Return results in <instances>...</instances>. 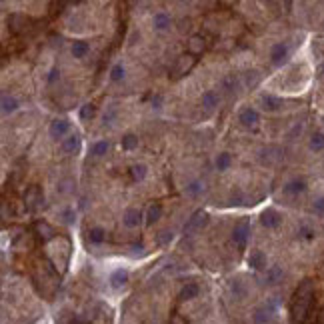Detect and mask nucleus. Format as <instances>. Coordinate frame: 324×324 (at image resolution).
<instances>
[{
	"instance_id": "c03bdc74",
	"label": "nucleus",
	"mask_w": 324,
	"mask_h": 324,
	"mask_svg": "<svg viewBox=\"0 0 324 324\" xmlns=\"http://www.w3.org/2000/svg\"><path fill=\"white\" fill-rule=\"evenodd\" d=\"M168 324H188V322H186V318L182 314H172Z\"/></svg>"
},
{
	"instance_id": "c85d7f7f",
	"label": "nucleus",
	"mask_w": 324,
	"mask_h": 324,
	"mask_svg": "<svg viewBox=\"0 0 324 324\" xmlns=\"http://www.w3.org/2000/svg\"><path fill=\"white\" fill-rule=\"evenodd\" d=\"M108 148H110L108 140H98V142H94L92 146H90V156L100 158V156H104V154L108 152Z\"/></svg>"
},
{
	"instance_id": "b1692460",
	"label": "nucleus",
	"mask_w": 324,
	"mask_h": 324,
	"mask_svg": "<svg viewBox=\"0 0 324 324\" xmlns=\"http://www.w3.org/2000/svg\"><path fill=\"white\" fill-rule=\"evenodd\" d=\"M198 294H200V286L196 282H188L180 290V300H192V298H196Z\"/></svg>"
},
{
	"instance_id": "ea45409f",
	"label": "nucleus",
	"mask_w": 324,
	"mask_h": 324,
	"mask_svg": "<svg viewBox=\"0 0 324 324\" xmlns=\"http://www.w3.org/2000/svg\"><path fill=\"white\" fill-rule=\"evenodd\" d=\"M312 212L318 214V216H324V196L316 198L314 204H312Z\"/></svg>"
},
{
	"instance_id": "a18cd8bd",
	"label": "nucleus",
	"mask_w": 324,
	"mask_h": 324,
	"mask_svg": "<svg viewBox=\"0 0 324 324\" xmlns=\"http://www.w3.org/2000/svg\"><path fill=\"white\" fill-rule=\"evenodd\" d=\"M64 216V222H66V224H72L76 218H74V212H72V210H66V212H64L62 214Z\"/></svg>"
},
{
	"instance_id": "f8f14e48",
	"label": "nucleus",
	"mask_w": 324,
	"mask_h": 324,
	"mask_svg": "<svg viewBox=\"0 0 324 324\" xmlns=\"http://www.w3.org/2000/svg\"><path fill=\"white\" fill-rule=\"evenodd\" d=\"M282 192L286 194V196H298V194H304L306 192V180L304 178H294V180L284 184Z\"/></svg>"
},
{
	"instance_id": "f704fd0d",
	"label": "nucleus",
	"mask_w": 324,
	"mask_h": 324,
	"mask_svg": "<svg viewBox=\"0 0 324 324\" xmlns=\"http://www.w3.org/2000/svg\"><path fill=\"white\" fill-rule=\"evenodd\" d=\"M124 74H126V70H124L122 64H114L112 70H110V80L112 82H120V80H124Z\"/></svg>"
},
{
	"instance_id": "72a5a7b5",
	"label": "nucleus",
	"mask_w": 324,
	"mask_h": 324,
	"mask_svg": "<svg viewBox=\"0 0 324 324\" xmlns=\"http://www.w3.org/2000/svg\"><path fill=\"white\" fill-rule=\"evenodd\" d=\"M144 176H146V166H144V164H132L130 166V178L134 182L144 180Z\"/></svg>"
},
{
	"instance_id": "4468645a",
	"label": "nucleus",
	"mask_w": 324,
	"mask_h": 324,
	"mask_svg": "<svg viewBox=\"0 0 324 324\" xmlns=\"http://www.w3.org/2000/svg\"><path fill=\"white\" fill-rule=\"evenodd\" d=\"M288 58V44L286 42H278L272 46L270 50V62L272 64H282Z\"/></svg>"
},
{
	"instance_id": "dca6fc26",
	"label": "nucleus",
	"mask_w": 324,
	"mask_h": 324,
	"mask_svg": "<svg viewBox=\"0 0 324 324\" xmlns=\"http://www.w3.org/2000/svg\"><path fill=\"white\" fill-rule=\"evenodd\" d=\"M204 50H206V40H204L200 34L190 36V40H188V54L198 56V54H202Z\"/></svg>"
},
{
	"instance_id": "f257e3e1",
	"label": "nucleus",
	"mask_w": 324,
	"mask_h": 324,
	"mask_svg": "<svg viewBox=\"0 0 324 324\" xmlns=\"http://www.w3.org/2000/svg\"><path fill=\"white\" fill-rule=\"evenodd\" d=\"M312 302H314V282L306 278L298 284L294 298H292V306H290V318H292V324H304L306 320H308Z\"/></svg>"
},
{
	"instance_id": "6ab92c4d",
	"label": "nucleus",
	"mask_w": 324,
	"mask_h": 324,
	"mask_svg": "<svg viewBox=\"0 0 324 324\" xmlns=\"http://www.w3.org/2000/svg\"><path fill=\"white\" fill-rule=\"evenodd\" d=\"M170 24H172V20H170V16H168L164 10H160V12L154 14V18H152L154 30H160V32H162V30H168Z\"/></svg>"
},
{
	"instance_id": "f03ea898",
	"label": "nucleus",
	"mask_w": 324,
	"mask_h": 324,
	"mask_svg": "<svg viewBox=\"0 0 324 324\" xmlns=\"http://www.w3.org/2000/svg\"><path fill=\"white\" fill-rule=\"evenodd\" d=\"M248 236H250V222H248V218H242L234 224V228H232V242L238 246V250L246 248Z\"/></svg>"
},
{
	"instance_id": "9b49d317",
	"label": "nucleus",
	"mask_w": 324,
	"mask_h": 324,
	"mask_svg": "<svg viewBox=\"0 0 324 324\" xmlns=\"http://www.w3.org/2000/svg\"><path fill=\"white\" fill-rule=\"evenodd\" d=\"M122 224L126 226V228H138V226L142 224V212L138 208H128L122 214Z\"/></svg>"
},
{
	"instance_id": "a211bd4d",
	"label": "nucleus",
	"mask_w": 324,
	"mask_h": 324,
	"mask_svg": "<svg viewBox=\"0 0 324 324\" xmlns=\"http://www.w3.org/2000/svg\"><path fill=\"white\" fill-rule=\"evenodd\" d=\"M260 104H262V108L266 112H276V110H280L282 100L276 98V96H272V94H262L260 96Z\"/></svg>"
},
{
	"instance_id": "cd10ccee",
	"label": "nucleus",
	"mask_w": 324,
	"mask_h": 324,
	"mask_svg": "<svg viewBox=\"0 0 324 324\" xmlns=\"http://www.w3.org/2000/svg\"><path fill=\"white\" fill-rule=\"evenodd\" d=\"M88 52H90V44H88V42L76 40V42L72 44V56H74V58H84Z\"/></svg>"
},
{
	"instance_id": "c9c22d12",
	"label": "nucleus",
	"mask_w": 324,
	"mask_h": 324,
	"mask_svg": "<svg viewBox=\"0 0 324 324\" xmlns=\"http://www.w3.org/2000/svg\"><path fill=\"white\" fill-rule=\"evenodd\" d=\"M298 238H302V240H312V238H314V228H310L308 224H302L300 228H298Z\"/></svg>"
},
{
	"instance_id": "09e8293b",
	"label": "nucleus",
	"mask_w": 324,
	"mask_h": 324,
	"mask_svg": "<svg viewBox=\"0 0 324 324\" xmlns=\"http://www.w3.org/2000/svg\"><path fill=\"white\" fill-rule=\"evenodd\" d=\"M322 120H324V118H322Z\"/></svg>"
},
{
	"instance_id": "ddd939ff",
	"label": "nucleus",
	"mask_w": 324,
	"mask_h": 324,
	"mask_svg": "<svg viewBox=\"0 0 324 324\" xmlns=\"http://www.w3.org/2000/svg\"><path fill=\"white\" fill-rule=\"evenodd\" d=\"M260 222H262L264 228H278L280 222H282V216L276 212V210L268 208V210H264V212L260 214Z\"/></svg>"
},
{
	"instance_id": "bb28decb",
	"label": "nucleus",
	"mask_w": 324,
	"mask_h": 324,
	"mask_svg": "<svg viewBox=\"0 0 324 324\" xmlns=\"http://www.w3.org/2000/svg\"><path fill=\"white\" fill-rule=\"evenodd\" d=\"M228 290L232 292V296L238 298V300L246 298V286L242 284L240 280H230V282H228Z\"/></svg>"
},
{
	"instance_id": "39448f33",
	"label": "nucleus",
	"mask_w": 324,
	"mask_h": 324,
	"mask_svg": "<svg viewBox=\"0 0 324 324\" xmlns=\"http://www.w3.org/2000/svg\"><path fill=\"white\" fill-rule=\"evenodd\" d=\"M194 64H196V56H192V54L178 56V60L174 64V70H172V78H180V76L188 74L194 68Z\"/></svg>"
},
{
	"instance_id": "412c9836",
	"label": "nucleus",
	"mask_w": 324,
	"mask_h": 324,
	"mask_svg": "<svg viewBox=\"0 0 324 324\" xmlns=\"http://www.w3.org/2000/svg\"><path fill=\"white\" fill-rule=\"evenodd\" d=\"M162 216V204L160 202H152L148 208H146V214H144V218H146V224L152 226L154 222H158Z\"/></svg>"
},
{
	"instance_id": "2f4dec72",
	"label": "nucleus",
	"mask_w": 324,
	"mask_h": 324,
	"mask_svg": "<svg viewBox=\"0 0 324 324\" xmlns=\"http://www.w3.org/2000/svg\"><path fill=\"white\" fill-rule=\"evenodd\" d=\"M120 146H122V150H134V148H138V136L136 134H124L122 140H120Z\"/></svg>"
},
{
	"instance_id": "9d476101",
	"label": "nucleus",
	"mask_w": 324,
	"mask_h": 324,
	"mask_svg": "<svg viewBox=\"0 0 324 324\" xmlns=\"http://www.w3.org/2000/svg\"><path fill=\"white\" fill-rule=\"evenodd\" d=\"M68 130H70V122L66 120V118H56V120H52L50 122V128H48V132H50V136L52 138H64L68 134Z\"/></svg>"
},
{
	"instance_id": "a878e982",
	"label": "nucleus",
	"mask_w": 324,
	"mask_h": 324,
	"mask_svg": "<svg viewBox=\"0 0 324 324\" xmlns=\"http://www.w3.org/2000/svg\"><path fill=\"white\" fill-rule=\"evenodd\" d=\"M0 106H2L4 114H12V112L18 110V100L10 94H2V100H0Z\"/></svg>"
},
{
	"instance_id": "a19ab883",
	"label": "nucleus",
	"mask_w": 324,
	"mask_h": 324,
	"mask_svg": "<svg viewBox=\"0 0 324 324\" xmlns=\"http://www.w3.org/2000/svg\"><path fill=\"white\" fill-rule=\"evenodd\" d=\"M172 238H174L172 230H162L158 234V244H168V242H172Z\"/></svg>"
},
{
	"instance_id": "7ed1b4c3",
	"label": "nucleus",
	"mask_w": 324,
	"mask_h": 324,
	"mask_svg": "<svg viewBox=\"0 0 324 324\" xmlns=\"http://www.w3.org/2000/svg\"><path fill=\"white\" fill-rule=\"evenodd\" d=\"M206 224H208V214L204 210H196V212L188 218V222L184 224V234L194 236L196 232H202V228H206Z\"/></svg>"
},
{
	"instance_id": "6e6552de",
	"label": "nucleus",
	"mask_w": 324,
	"mask_h": 324,
	"mask_svg": "<svg viewBox=\"0 0 324 324\" xmlns=\"http://www.w3.org/2000/svg\"><path fill=\"white\" fill-rule=\"evenodd\" d=\"M238 120H240V124L244 126V128H256V126H258V122H260V114L256 112V108L246 106L244 110L240 112Z\"/></svg>"
},
{
	"instance_id": "aec40b11",
	"label": "nucleus",
	"mask_w": 324,
	"mask_h": 324,
	"mask_svg": "<svg viewBox=\"0 0 324 324\" xmlns=\"http://www.w3.org/2000/svg\"><path fill=\"white\" fill-rule=\"evenodd\" d=\"M206 192V182L204 180H192V182H188L186 184V194L190 198H198V196H202V194Z\"/></svg>"
},
{
	"instance_id": "0eeeda50",
	"label": "nucleus",
	"mask_w": 324,
	"mask_h": 324,
	"mask_svg": "<svg viewBox=\"0 0 324 324\" xmlns=\"http://www.w3.org/2000/svg\"><path fill=\"white\" fill-rule=\"evenodd\" d=\"M34 234L42 242H50L56 236V230H54V226L48 224L46 220H38V222H34Z\"/></svg>"
},
{
	"instance_id": "4c0bfd02",
	"label": "nucleus",
	"mask_w": 324,
	"mask_h": 324,
	"mask_svg": "<svg viewBox=\"0 0 324 324\" xmlns=\"http://www.w3.org/2000/svg\"><path fill=\"white\" fill-rule=\"evenodd\" d=\"M236 78L232 76V74H228V76H224L222 78V86H224V90H228V92H234V88H236Z\"/></svg>"
},
{
	"instance_id": "e433bc0d",
	"label": "nucleus",
	"mask_w": 324,
	"mask_h": 324,
	"mask_svg": "<svg viewBox=\"0 0 324 324\" xmlns=\"http://www.w3.org/2000/svg\"><path fill=\"white\" fill-rule=\"evenodd\" d=\"M94 112H96L94 104H84L82 108H80V118H82V120H90L94 116Z\"/></svg>"
},
{
	"instance_id": "37998d69",
	"label": "nucleus",
	"mask_w": 324,
	"mask_h": 324,
	"mask_svg": "<svg viewBox=\"0 0 324 324\" xmlns=\"http://www.w3.org/2000/svg\"><path fill=\"white\" fill-rule=\"evenodd\" d=\"M56 80H60V70H58V68H52L50 74H48V84H54Z\"/></svg>"
},
{
	"instance_id": "423d86ee",
	"label": "nucleus",
	"mask_w": 324,
	"mask_h": 324,
	"mask_svg": "<svg viewBox=\"0 0 324 324\" xmlns=\"http://www.w3.org/2000/svg\"><path fill=\"white\" fill-rule=\"evenodd\" d=\"M24 204H26V208H30V210H36V208H40L42 204H44V196H42V192H40V188L34 184V186H30L26 192H24Z\"/></svg>"
},
{
	"instance_id": "5701e85b",
	"label": "nucleus",
	"mask_w": 324,
	"mask_h": 324,
	"mask_svg": "<svg viewBox=\"0 0 324 324\" xmlns=\"http://www.w3.org/2000/svg\"><path fill=\"white\" fill-rule=\"evenodd\" d=\"M200 104H202L204 110L216 108V106H218V94H216L214 90H206V92L202 94V98H200Z\"/></svg>"
},
{
	"instance_id": "79ce46f5",
	"label": "nucleus",
	"mask_w": 324,
	"mask_h": 324,
	"mask_svg": "<svg viewBox=\"0 0 324 324\" xmlns=\"http://www.w3.org/2000/svg\"><path fill=\"white\" fill-rule=\"evenodd\" d=\"M244 82H246V86H256V82H258V74L256 72H246V76H244Z\"/></svg>"
},
{
	"instance_id": "c756f323",
	"label": "nucleus",
	"mask_w": 324,
	"mask_h": 324,
	"mask_svg": "<svg viewBox=\"0 0 324 324\" xmlns=\"http://www.w3.org/2000/svg\"><path fill=\"white\" fill-rule=\"evenodd\" d=\"M214 164H216V170H220V172L228 170L230 164H232V156H230L228 152H220V154L216 156V160H214Z\"/></svg>"
},
{
	"instance_id": "393cba45",
	"label": "nucleus",
	"mask_w": 324,
	"mask_h": 324,
	"mask_svg": "<svg viewBox=\"0 0 324 324\" xmlns=\"http://www.w3.org/2000/svg\"><path fill=\"white\" fill-rule=\"evenodd\" d=\"M78 146H80V136L78 134H70V136H66L62 140V150L66 154H74L78 150Z\"/></svg>"
},
{
	"instance_id": "7c9ffc66",
	"label": "nucleus",
	"mask_w": 324,
	"mask_h": 324,
	"mask_svg": "<svg viewBox=\"0 0 324 324\" xmlns=\"http://www.w3.org/2000/svg\"><path fill=\"white\" fill-rule=\"evenodd\" d=\"M88 238H90L92 244H100V242L106 240V232H104V228H100V226H94V228L88 230Z\"/></svg>"
},
{
	"instance_id": "4be33fe9",
	"label": "nucleus",
	"mask_w": 324,
	"mask_h": 324,
	"mask_svg": "<svg viewBox=\"0 0 324 324\" xmlns=\"http://www.w3.org/2000/svg\"><path fill=\"white\" fill-rule=\"evenodd\" d=\"M128 278H130V276H128V270L118 268V270L112 272V276H110V286H112V288H122V286H126Z\"/></svg>"
},
{
	"instance_id": "2eb2a0df",
	"label": "nucleus",
	"mask_w": 324,
	"mask_h": 324,
	"mask_svg": "<svg viewBox=\"0 0 324 324\" xmlns=\"http://www.w3.org/2000/svg\"><path fill=\"white\" fill-rule=\"evenodd\" d=\"M248 266L252 270H264L266 268V254L262 250H252L248 254Z\"/></svg>"
},
{
	"instance_id": "f3484780",
	"label": "nucleus",
	"mask_w": 324,
	"mask_h": 324,
	"mask_svg": "<svg viewBox=\"0 0 324 324\" xmlns=\"http://www.w3.org/2000/svg\"><path fill=\"white\" fill-rule=\"evenodd\" d=\"M282 278H284V270H282V266H278V264H274V266H270V268L266 270V276H264V282H266V284H270V286H274V284H278V282H282Z\"/></svg>"
},
{
	"instance_id": "58836bf2",
	"label": "nucleus",
	"mask_w": 324,
	"mask_h": 324,
	"mask_svg": "<svg viewBox=\"0 0 324 324\" xmlns=\"http://www.w3.org/2000/svg\"><path fill=\"white\" fill-rule=\"evenodd\" d=\"M230 204H234V206H240V204H244V194H242V190H232V194H230Z\"/></svg>"
},
{
	"instance_id": "20e7f679",
	"label": "nucleus",
	"mask_w": 324,
	"mask_h": 324,
	"mask_svg": "<svg viewBox=\"0 0 324 324\" xmlns=\"http://www.w3.org/2000/svg\"><path fill=\"white\" fill-rule=\"evenodd\" d=\"M274 314H276V304L268 302L264 306H258V308L252 312V322L254 324H272Z\"/></svg>"
},
{
	"instance_id": "473e14b6",
	"label": "nucleus",
	"mask_w": 324,
	"mask_h": 324,
	"mask_svg": "<svg viewBox=\"0 0 324 324\" xmlns=\"http://www.w3.org/2000/svg\"><path fill=\"white\" fill-rule=\"evenodd\" d=\"M308 146H310V150H314V152L324 150V132H314V134L310 136Z\"/></svg>"
},
{
	"instance_id": "49530a36",
	"label": "nucleus",
	"mask_w": 324,
	"mask_h": 324,
	"mask_svg": "<svg viewBox=\"0 0 324 324\" xmlns=\"http://www.w3.org/2000/svg\"><path fill=\"white\" fill-rule=\"evenodd\" d=\"M160 104H162V96H160V94L152 96V106H154V108H160Z\"/></svg>"
},
{
	"instance_id": "de8ad7c7",
	"label": "nucleus",
	"mask_w": 324,
	"mask_h": 324,
	"mask_svg": "<svg viewBox=\"0 0 324 324\" xmlns=\"http://www.w3.org/2000/svg\"><path fill=\"white\" fill-rule=\"evenodd\" d=\"M320 324H324V312L320 314Z\"/></svg>"
},
{
	"instance_id": "1a4fd4ad",
	"label": "nucleus",
	"mask_w": 324,
	"mask_h": 324,
	"mask_svg": "<svg viewBox=\"0 0 324 324\" xmlns=\"http://www.w3.org/2000/svg\"><path fill=\"white\" fill-rule=\"evenodd\" d=\"M28 24H30V18L26 14H10V18H8V28L14 32V34H20V32L28 30Z\"/></svg>"
}]
</instances>
